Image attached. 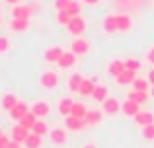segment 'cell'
Segmentation results:
<instances>
[{
	"instance_id": "cell-34",
	"label": "cell",
	"mask_w": 154,
	"mask_h": 148,
	"mask_svg": "<svg viewBox=\"0 0 154 148\" xmlns=\"http://www.w3.org/2000/svg\"><path fill=\"white\" fill-rule=\"evenodd\" d=\"M143 138L144 140H154V123L152 125H146V127H143Z\"/></svg>"
},
{
	"instance_id": "cell-38",
	"label": "cell",
	"mask_w": 154,
	"mask_h": 148,
	"mask_svg": "<svg viewBox=\"0 0 154 148\" xmlns=\"http://www.w3.org/2000/svg\"><path fill=\"white\" fill-rule=\"evenodd\" d=\"M146 62H148V65H152V66H154V45H152L150 49L146 51Z\"/></svg>"
},
{
	"instance_id": "cell-8",
	"label": "cell",
	"mask_w": 154,
	"mask_h": 148,
	"mask_svg": "<svg viewBox=\"0 0 154 148\" xmlns=\"http://www.w3.org/2000/svg\"><path fill=\"white\" fill-rule=\"evenodd\" d=\"M103 111L102 109H88L86 117H84V121H86V125L94 127V125H100V123L103 121Z\"/></svg>"
},
{
	"instance_id": "cell-4",
	"label": "cell",
	"mask_w": 154,
	"mask_h": 148,
	"mask_svg": "<svg viewBox=\"0 0 154 148\" xmlns=\"http://www.w3.org/2000/svg\"><path fill=\"white\" fill-rule=\"evenodd\" d=\"M70 51L74 55H86L88 51H90V43H88V39H84V37H76V39H72V43H70Z\"/></svg>"
},
{
	"instance_id": "cell-23",
	"label": "cell",
	"mask_w": 154,
	"mask_h": 148,
	"mask_svg": "<svg viewBox=\"0 0 154 148\" xmlns=\"http://www.w3.org/2000/svg\"><path fill=\"white\" fill-rule=\"evenodd\" d=\"M41 144H43V137H39L35 133H29V137L23 142V148H41Z\"/></svg>"
},
{
	"instance_id": "cell-2",
	"label": "cell",
	"mask_w": 154,
	"mask_h": 148,
	"mask_svg": "<svg viewBox=\"0 0 154 148\" xmlns=\"http://www.w3.org/2000/svg\"><path fill=\"white\" fill-rule=\"evenodd\" d=\"M66 27L74 37H82V33L86 31V20H84L82 16H72L70 23H68Z\"/></svg>"
},
{
	"instance_id": "cell-16",
	"label": "cell",
	"mask_w": 154,
	"mask_h": 148,
	"mask_svg": "<svg viewBox=\"0 0 154 148\" xmlns=\"http://www.w3.org/2000/svg\"><path fill=\"white\" fill-rule=\"evenodd\" d=\"M135 78H137V72H135V70L125 68L119 76H115V82L119 84V86H127V84H133V80H135Z\"/></svg>"
},
{
	"instance_id": "cell-39",
	"label": "cell",
	"mask_w": 154,
	"mask_h": 148,
	"mask_svg": "<svg viewBox=\"0 0 154 148\" xmlns=\"http://www.w3.org/2000/svg\"><path fill=\"white\" fill-rule=\"evenodd\" d=\"M8 142H10V140H8L6 134H0V148H6V146H8Z\"/></svg>"
},
{
	"instance_id": "cell-19",
	"label": "cell",
	"mask_w": 154,
	"mask_h": 148,
	"mask_svg": "<svg viewBox=\"0 0 154 148\" xmlns=\"http://www.w3.org/2000/svg\"><path fill=\"white\" fill-rule=\"evenodd\" d=\"M96 84H98V78H84L82 86H80V95H92L96 90Z\"/></svg>"
},
{
	"instance_id": "cell-13",
	"label": "cell",
	"mask_w": 154,
	"mask_h": 148,
	"mask_svg": "<svg viewBox=\"0 0 154 148\" xmlns=\"http://www.w3.org/2000/svg\"><path fill=\"white\" fill-rule=\"evenodd\" d=\"M49 111H51V105H49V101H35L33 105H31V113H35L37 115V119H41V117H47L49 115Z\"/></svg>"
},
{
	"instance_id": "cell-25",
	"label": "cell",
	"mask_w": 154,
	"mask_h": 148,
	"mask_svg": "<svg viewBox=\"0 0 154 148\" xmlns=\"http://www.w3.org/2000/svg\"><path fill=\"white\" fill-rule=\"evenodd\" d=\"M10 29H12V31H27V29H29V20H18V18H12V22H10Z\"/></svg>"
},
{
	"instance_id": "cell-31",
	"label": "cell",
	"mask_w": 154,
	"mask_h": 148,
	"mask_svg": "<svg viewBox=\"0 0 154 148\" xmlns=\"http://www.w3.org/2000/svg\"><path fill=\"white\" fill-rule=\"evenodd\" d=\"M129 99L137 101L139 105H143V103H146V99H148V92H137V90H133L131 94H129Z\"/></svg>"
},
{
	"instance_id": "cell-6",
	"label": "cell",
	"mask_w": 154,
	"mask_h": 148,
	"mask_svg": "<svg viewBox=\"0 0 154 148\" xmlns=\"http://www.w3.org/2000/svg\"><path fill=\"white\" fill-rule=\"evenodd\" d=\"M102 111L105 115H117L121 111V103L115 98H107L105 101H102Z\"/></svg>"
},
{
	"instance_id": "cell-10",
	"label": "cell",
	"mask_w": 154,
	"mask_h": 148,
	"mask_svg": "<svg viewBox=\"0 0 154 148\" xmlns=\"http://www.w3.org/2000/svg\"><path fill=\"white\" fill-rule=\"evenodd\" d=\"M12 18L29 20L31 18V6H26V4H16V6L12 8Z\"/></svg>"
},
{
	"instance_id": "cell-43",
	"label": "cell",
	"mask_w": 154,
	"mask_h": 148,
	"mask_svg": "<svg viewBox=\"0 0 154 148\" xmlns=\"http://www.w3.org/2000/svg\"><path fill=\"white\" fill-rule=\"evenodd\" d=\"M84 148H98V146H96L94 142H88V144H84Z\"/></svg>"
},
{
	"instance_id": "cell-30",
	"label": "cell",
	"mask_w": 154,
	"mask_h": 148,
	"mask_svg": "<svg viewBox=\"0 0 154 148\" xmlns=\"http://www.w3.org/2000/svg\"><path fill=\"white\" fill-rule=\"evenodd\" d=\"M31 133L39 134V137H45V134H49V127H47V123L43 121V119H37V123H35L33 129H31Z\"/></svg>"
},
{
	"instance_id": "cell-40",
	"label": "cell",
	"mask_w": 154,
	"mask_h": 148,
	"mask_svg": "<svg viewBox=\"0 0 154 148\" xmlns=\"http://www.w3.org/2000/svg\"><path fill=\"white\" fill-rule=\"evenodd\" d=\"M6 148H22V144H20V142H16V140H10Z\"/></svg>"
},
{
	"instance_id": "cell-29",
	"label": "cell",
	"mask_w": 154,
	"mask_h": 148,
	"mask_svg": "<svg viewBox=\"0 0 154 148\" xmlns=\"http://www.w3.org/2000/svg\"><path fill=\"white\" fill-rule=\"evenodd\" d=\"M92 98H94V101H98V103L105 101V99L109 98V95H107V88H105V86H96V90H94V94H92Z\"/></svg>"
},
{
	"instance_id": "cell-11",
	"label": "cell",
	"mask_w": 154,
	"mask_h": 148,
	"mask_svg": "<svg viewBox=\"0 0 154 148\" xmlns=\"http://www.w3.org/2000/svg\"><path fill=\"white\" fill-rule=\"evenodd\" d=\"M72 105H74V99L72 98H60L59 103H57V111H59V115H63V117H68L72 111Z\"/></svg>"
},
{
	"instance_id": "cell-47",
	"label": "cell",
	"mask_w": 154,
	"mask_h": 148,
	"mask_svg": "<svg viewBox=\"0 0 154 148\" xmlns=\"http://www.w3.org/2000/svg\"><path fill=\"white\" fill-rule=\"evenodd\" d=\"M0 134H2V131H0Z\"/></svg>"
},
{
	"instance_id": "cell-42",
	"label": "cell",
	"mask_w": 154,
	"mask_h": 148,
	"mask_svg": "<svg viewBox=\"0 0 154 148\" xmlns=\"http://www.w3.org/2000/svg\"><path fill=\"white\" fill-rule=\"evenodd\" d=\"M8 4H12V6H16V4H22V0H6Z\"/></svg>"
},
{
	"instance_id": "cell-12",
	"label": "cell",
	"mask_w": 154,
	"mask_h": 148,
	"mask_svg": "<svg viewBox=\"0 0 154 148\" xmlns=\"http://www.w3.org/2000/svg\"><path fill=\"white\" fill-rule=\"evenodd\" d=\"M86 127V121L84 119H78V117H72V115H68V117H64V129L66 131H80Z\"/></svg>"
},
{
	"instance_id": "cell-9",
	"label": "cell",
	"mask_w": 154,
	"mask_h": 148,
	"mask_svg": "<svg viewBox=\"0 0 154 148\" xmlns=\"http://www.w3.org/2000/svg\"><path fill=\"white\" fill-rule=\"evenodd\" d=\"M139 111H140V105L137 101H133V99H127V101L121 103V113H123L125 117H135Z\"/></svg>"
},
{
	"instance_id": "cell-21",
	"label": "cell",
	"mask_w": 154,
	"mask_h": 148,
	"mask_svg": "<svg viewBox=\"0 0 154 148\" xmlns=\"http://www.w3.org/2000/svg\"><path fill=\"white\" fill-rule=\"evenodd\" d=\"M102 27H103V31H107V33H113V31H117V14L105 16L103 22H102Z\"/></svg>"
},
{
	"instance_id": "cell-7",
	"label": "cell",
	"mask_w": 154,
	"mask_h": 148,
	"mask_svg": "<svg viewBox=\"0 0 154 148\" xmlns=\"http://www.w3.org/2000/svg\"><path fill=\"white\" fill-rule=\"evenodd\" d=\"M10 133H12V140H16V142H20V144H23V142H26V138L29 137L31 131H29V129H26V127H22V125L18 123L16 127H12Z\"/></svg>"
},
{
	"instance_id": "cell-5",
	"label": "cell",
	"mask_w": 154,
	"mask_h": 148,
	"mask_svg": "<svg viewBox=\"0 0 154 148\" xmlns=\"http://www.w3.org/2000/svg\"><path fill=\"white\" fill-rule=\"evenodd\" d=\"M27 111H29L27 103L26 101H18V103H16V107H12L8 113H10V119H12V121H18L20 123V121H22V117L27 113Z\"/></svg>"
},
{
	"instance_id": "cell-46",
	"label": "cell",
	"mask_w": 154,
	"mask_h": 148,
	"mask_svg": "<svg viewBox=\"0 0 154 148\" xmlns=\"http://www.w3.org/2000/svg\"><path fill=\"white\" fill-rule=\"evenodd\" d=\"M0 23H2V18H0Z\"/></svg>"
},
{
	"instance_id": "cell-35",
	"label": "cell",
	"mask_w": 154,
	"mask_h": 148,
	"mask_svg": "<svg viewBox=\"0 0 154 148\" xmlns=\"http://www.w3.org/2000/svg\"><path fill=\"white\" fill-rule=\"evenodd\" d=\"M8 51H10V39L6 35H0V55L8 53Z\"/></svg>"
},
{
	"instance_id": "cell-28",
	"label": "cell",
	"mask_w": 154,
	"mask_h": 148,
	"mask_svg": "<svg viewBox=\"0 0 154 148\" xmlns=\"http://www.w3.org/2000/svg\"><path fill=\"white\" fill-rule=\"evenodd\" d=\"M86 113H88L86 105H84L82 101H74V105H72V111H70V115H72V117L84 119V117H86Z\"/></svg>"
},
{
	"instance_id": "cell-44",
	"label": "cell",
	"mask_w": 154,
	"mask_h": 148,
	"mask_svg": "<svg viewBox=\"0 0 154 148\" xmlns=\"http://www.w3.org/2000/svg\"><path fill=\"white\" fill-rule=\"evenodd\" d=\"M84 2H86V4H98L100 0H84Z\"/></svg>"
},
{
	"instance_id": "cell-24",
	"label": "cell",
	"mask_w": 154,
	"mask_h": 148,
	"mask_svg": "<svg viewBox=\"0 0 154 148\" xmlns=\"http://www.w3.org/2000/svg\"><path fill=\"white\" fill-rule=\"evenodd\" d=\"M133 90H137V92H148V90H150V82H148V78L137 76V78L133 80Z\"/></svg>"
},
{
	"instance_id": "cell-41",
	"label": "cell",
	"mask_w": 154,
	"mask_h": 148,
	"mask_svg": "<svg viewBox=\"0 0 154 148\" xmlns=\"http://www.w3.org/2000/svg\"><path fill=\"white\" fill-rule=\"evenodd\" d=\"M148 82H150V86H154V68L148 72Z\"/></svg>"
},
{
	"instance_id": "cell-37",
	"label": "cell",
	"mask_w": 154,
	"mask_h": 148,
	"mask_svg": "<svg viewBox=\"0 0 154 148\" xmlns=\"http://www.w3.org/2000/svg\"><path fill=\"white\" fill-rule=\"evenodd\" d=\"M70 2H72V0H55V8H57V12L66 10V8L70 6Z\"/></svg>"
},
{
	"instance_id": "cell-14",
	"label": "cell",
	"mask_w": 154,
	"mask_h": 148,
	"mask_svg": "<svg viewBox=\"0 0 154 148\" xmlns=\"http://www.w3.org/2000/svg\"><path fill=\"white\" fill-rule=\"evenodd\" d=\"M133 119H135V123L140 127V129H143V127H146V125H152V123H154V115L150 113V111H139V113H137Z\"/></svg>"
},
{
	"instance_id": "cell-3",
	"label": "cell",
	"mask_w": 154,
	"mask_h": 148,
	"mask_svg": "<svg viewBox=\"0 0 154 148\" xmlns=\"http://www.w3.org/2000/svg\"><path fill=\"white\" fill-rule=\"evenodd\" d=\"M49 138L51 142L55 146H63L68 142V131L66 129H60V127H57V129H51L49 131Z\"/></svg>"
},
{
	"instance_id": "cell-32",
	"label": "cell",
	"mask_w": 154,
	"mask_h": 148,
	"mask_svg": "<svg viewBox=\"0 0 154 148\" xmlns=\"http://www.w3.org/2000/svg\"><path fill=\"white\" fill-rule=\"evenodd\" d=\"M70 20H72V16L68 14L66 10H63V12H57V22H59L60 26H68V23H70Z\"/></svg>"
},
{
	"instance_id": "cell-36",
	"label": "cell",
	"mask_w": 154,
	"mask_h": 148,
	"mask_svg": "<svg viewBox=\"0 0 154 148\" xmlns=\"http://www.w3.org/2000/svg\"><path fill=\"white\" fill-rule=\"evenodd\" d=\"M125 68H129V70H139L140 68V61H137V59H127L125 61Z\"/></svg>"
},
{
	"instance_id": "cell-26",
	"label": "cell",
	"mask_w": 154,
	"mask_h": 148,
	"mask_svg": "<svg viewBox=\"0 0 154 148\" xmlns=\"http://www.w3.org/2000/svg\"><path fill=\"white\" fill-rule=\"evenodd\" d=\"M125 70V61H111L107 65V72L111 76H119Z\"/></svg>"
},
{
	"instance_id": "cell-45",
	"label": "cell",
	"mask_w": 154,
	"mask_h": 148,
	"mask_svg": "<svg viewBox=\"0 0 154 148\" xmlns=\"http://www.w3.org/2000/svg\"><path fill=\"white\" fill-rule=\"evenodd\" d=\"M150 95L154 98V86H150Z\"/></svg>"
},
{
	"instance_id": "cell-15",
	"label": "cell",
	"mask_w": 154,
	"mask_h": 148,
	"mask_svg": "<svg viewBox=\"0 0 154 148\" xmlns=\"http://www.w3.org/2000/svg\"><path fill=\"white\" fill-rule=\"evenodd\" d=\"M63 47H59V45H55V47H49V49L45 51V61L47 62H59L60 61V57H63Z\"/></svg>"
},
{
	"instance_id": "cell-20",
	"label": "cell",
	"mask_w": 154,
	"mask_h": 148,
	"mask_svg": "<svg viewBox=\"0 0 154 148\" xmlns=\"http://www.w3.org/2000/svg\"><path fill=\"white\" fill-rule=\"evenodd\" d=\"M76 57H78V55H74L72 51H64V53H63V57H60V61L57 62V65H59L60 68H70V66H74Z\"/></svg>"
},
{
	"instance_id": "cell-18",
	"label": "cell",
	"mask_w": 154,
	"mask_h": 148,
	"mask_svg": "<svg viewBox=\"0 0 154 148\" xmlns=\"http://www.w3.org/2000/svg\"><path fill=\"white\" fill-rule=\"evenodd\" d=\"M82 82H84V76L80 74V72H74L70 78H68V92H72V94H78Z\"/></svg>"
},
{
	"instance_id": "cell-33",
	"label": "cell",
	"mask_w": 154,
	"mask_h": 148,
	"mask_svg": "<svg viewBox=\"0 0 154 148\" xmlns=\"http://www.w3.org/2000/svg\"><path fill=\"white\" fill-rule=\"evenodd\" d=\"M66 12H68L70 16H80V14H82V4H80V2H76V0H72V2H70V6L66 8Z\"/></svg>"
},
{
	"instance_id": "cell-1",
	"label": "cell",
	"mask_w": 154,
	"mask_h": 148,
	"mask_svg": "<svg viewBox=\"0 0 154 148\" xmlns=\"http://www.w3.org/2000/svg\"><path fill=\"white\" fill-rule=\"evenodd\" d=\"M39 86L45 88V90H55L59 86V76L53 70H45L41 76H39Z\"/></svg>"
},
{
	"instance_id": "cell-17",
	"label": "cell",
	"mask_w": 154,
	"mask_h": 148,
	"mask_svg": "<svg viewBox=\"0 0 154 148\" xmlns=\"http://www.w3.org/2000/svg\"><path fill=\"white\" fill-rule=\"evenodd\" d=\"M133 20L129 14H117V31H131Z\"/></svg>"
},
{
	"instance_id": "cell-22",
	"label": "cell",
	"mask_w": 154,
	"mask_h": 148,
	"mask_svg": "<svg viewBox=\"0 0 154 148\" xmlns=\"http://www.w3.org/2000/svg\"><path fill=\"white\" fill-rule=\"evenodd\" d=\"M20 99L16 98V94H4L2 98H0V105H2V109L10 111L12 107H16V103H18Z\"/></svg>"
},
{
	"instance_id": "cell-27",
	"label": "cell",
	"mask_w": 154,
	"mask_h": 148,
	"mask_svg": "<svg viewBox=\"0 0 154 148\" xmlns=\"http://www.w3.org/2000/svg\"><path fill=\"white\" fill-rule=\"evenodd\" d=\"M35 123H37V115H35V113H31V111H27V113H26V115L22 117V121H20V125L31 131V129H33V125H35Z\"/></svg>"
}]
</instances>
